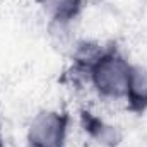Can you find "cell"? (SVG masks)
<instances>
[{"mask_svg": "<svg viewBox=\"0 0 147 147\" xmlns=\"http://www.w3.org/2000/svg\"><path fill=\"white\" fill-rule=\"evenodd\" d=\"M67 116L60 111L45 110L33 116L28 127L31 147H63L67 140Z\"/></svg>", "mask_w": 147, "mask_h": 147, "instance_id": "2", "label": "cell"}, {"mask_svg": "<svg viewBox=\"0 0 147 147\" xmlns=\"http://www.w3.org/2000/svg\"><path fill=\"white\" fill-rule=\"evenodd\" d=\"M125 99L135 110H144L147 106V69L146 67L132 65Z\"/></svg>", "mask_w": 147, "mask_h": 147, "instance_id": "3", "label": "cell"}, {"mask_svg": "<svg viewBox=\"0 0 147 147\" xmlns=\"http://www.w3.org/2000/svg\"><path fill=\"white\" fill-rule=\"evenodd\" d=\"M132 65L115 51H101L87 63L91 86L108 99H125Z\"/></svg>", "mask_w": 147, "mask_h": 147, "instance_id": "1", "label": "cell"}]
</instances>
